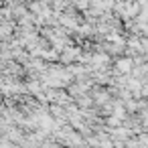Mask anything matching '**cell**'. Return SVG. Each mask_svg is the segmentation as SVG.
I'll return each instance as SVG.
<instances>
[{
	"label": "cell",
	"instance_id": "6da1fadb",
	"mask_svg": "<svg viewBox=\"0 0 148 148\" xmlns=\"http://www.w3.org/2000/svg\"><path fill=\"white\" fill-rule=\"evenodd\" d=\"M132 67H134V59L128 57V55H124V57H118V59H116V63H114V73L120 75V77H126V75L132 71Z\"/></svg>",
	"mask_w": 148,
	"mask_h": 148
}]
</instances>
